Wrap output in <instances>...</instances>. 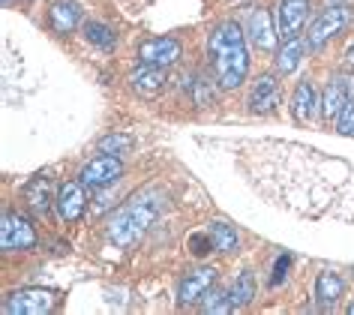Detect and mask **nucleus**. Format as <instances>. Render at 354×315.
I'll use <instances>...</instances> for the list:
<instances>
[{
	"label": "nucleus",
	"instance_id": "nucleus-19",
	"mask_svg": "<svg viewBox=\"0 0 354 315\" xmlns=\"http://www.w3.org/2000/svg\"><path fill=\"white\" fill-rule=\"evenodd\" d=\"M342 292H345V283L336 274H327V270H324V274L315 279V300L318 303L333 306L342 297Z\"/></svg>",
	"mask_w": 354,
	"mask_h": 315
},
{
	"label": "nucleus",
	"instance_id": "nucleus-20",
	"mask_svg": "<svg viewBox=\"0 0 354 315\" xmlns=\"http://www.w3.org/2000/svg\"><path fill=\"white\" fill-rule=\"evenodd\" d=\"M84 39L91 42V46H96L100 51H114V46H118V37H114V30L109 28V24L102 21H84Z\"/></svg>",
	"mask_w": 354,
	"mask_h": 315
},
{
	"label": "nucleus",
	"instance_id": "nucleus-26",
	"mask_svg": "<svg viewBox=\"0 0 354 315\" xmlns=\"http://www.w3.org/2000/svg\"><path fill=\"white\" fill-rule=\"evenodd\" d=\"M192 99H196V105L214 102V87H210L207 78H196V82H192Z\"/></svg>",
	"mask_w": 354,
	"mask_h": 315
},
{
	"label": "nucleus",
	"instance_id": "nucleus-7",
	"mask_svg": "<svg viewBox=\"0 0 354 315\" xmlns=\"http://www.w3.org/2000/svg\"><path fill=\"white\" fill-rule=\"evenodd\" d=\"M84 207H87V187L82 180H66L64 187L57 189V195H55L57 216L64 222H75V220H82Z\"/></svg>",
	"mask_w": 354,
	"mask_h": 315
},
{
	"label": "nucleus",
	"instance_id": "nucleus-16",
	"mask_svg": "<svg viewBox=\"0 0 354 315\" xmlns=\"http://www.w3.org/2000/svg\"><path fill=\"white\" fill-rule=\"evenodd\" d=\"M306 48H309V42H304L300 37H291V39L282 42L279 51H277V73L279 75L295 73V69L300 66V60H304V55H306Z\"/></svg>",
	"mask_w": 354,
	"mask_h": 315
},
{
	"label": "nucleus",
	"instance_id": "nucleus-1",
	"mask_svg": "<svg viewBox=\"0 0 354 315\" xmlns=\"http://www.w3.org/2000/svg\"><path fill=\"white\" fill-rule=\"evenodd\" d=\"M165 207H168V198L162 189H153V187L141 189L123 207L114 210L105 234H109V240L120 249L138 247V243L145 240V234L150 231V225L165 213Z\"/></svg>",
	"mask_w": 354,
	"mask_h": 315
},
{
	"label": "nucleus",
	"instance_id": "nucleus-12",
	"mask_svg": "<svg viewBox=\"0 0 354 315\" xmlns=\"http://www.w3.org/2000/svg\"><path fill=\"white\" fill-rule=\"evenodd\" d=\"M246 37H250V42L255 48L261 51H270L273 46H277V37L279 30L273 28V19L268 10H261V6H255V10L250 12V21H246Z\"/></svg>",
	"mask_w": 354,
	"mask_h": 315
},
{
	"label": "nucleus",
	"instance_id": "nucleus-22",
	"mask_svg": "<svg viewBox=\"0 0 354 315\" xmlns=\"http://www.w3.org/2000/svg\"><path fill=\"white\" fill-rule=\"evenodd\" d=\"M210 240H214L216 252H234L237 249V231L228 222H214L210 225Z\"/></svg>",
	"mask_w": 354,
	"mask_h": 315
},
{
	"label": "nucleus",
	"instance_id": "nucleus-21",
	"mask_svg": "<svg viewBox=\"0 0 354 315\" xmlns=\"http://www.w3.org/2000/svg\"><path fill=\"white\" fill-rule=\"evenodd\" d=\"M198 303H201V312H232L237 306L232 300V292H225V288H210Z\"/></svg>",
	"mask_w": 354,
	"mask_h": 315
},
{
	"label": "nucleus",
	"instance_id": "nucleus-8",
	"mask_svg": "<svg viewBox=\"0 0 354 315\" xmlns=\"http://www.w3.org/2000/svg\"><path fill=\"white\" fill-rule=\"evenodd\" d=\"M180 55H183V46H180V39H174V37L147 39V42H141V48H138V60H141V64L162 66V69L177 64Z\"/></svg>",
	"mask_w": 354,
	"mask_h": 315
},
{
	"label": "nucleus",
	"instance_id": "nucleus-27",
	"mask_svg": "<svg viewBox=\"0 0 354 315\" xmlns=\"http://www.w3.org/2000/svg\"><path fill=\"white\" fill-rule=\"evenodd\" d=\"M288 267H291V256H288V252H282V258H277V265H273V285L286 283Z\"/></svg>",
	"mask_w": 354,
	"mask_h": 315
},
{
	"label": "nucleus",
	"instance_id": "nucleus-25",
	"mask_svg": "<svg viewBox=\"0 0 354 315\" xmlns=\"http://www.w3.org/2000/svg\"><path fill=\"white\" fill-rule=\"evenodd\" d=\"M336 133L339 135H354V99L342 105L339 117H336Z\"/></svg>",
	"mask_w": 354,
	"mask_h": 315
},
{
	"label": "nucleus",
	"instance_id": "nucleus-24",
	"mask_svg": "<svg viewBox=\"0 0 354 315\" xmlns=\"http://www.w3.org/2000/svg\"><path fill=\"white\" fill-rule=\"evenodd\" d=\"M100 153H111V156H120V153H129L136 147V138L127 135V133H111V135H102L100 138Z\"/></svg>",
	"mask_w": 354,
	"mask_h": 315
},
{
	"label": "nucleus",
	"instance_id": "nucleus-3",
	"mask_svg": "<svg viewBox=\"0 0 354 315\" xmlns=\"http://www.w3.org/2000/svg\"><path fill=\"white\" fill-rule=\"evenodd\" d=\"M351 19H354V12H351L345 3L327 6V10L313 21V28H309V37H306L309 48H324V46H327V39H333L339 30L348 28Z\"/></svg>",
	"mask_w": 354,
	"mask_h": 315
},
{
	"label": "nucleus",
	"instance_id": "nucleus-18",
	"mask_svg": "<svg viewBox=\"0 0 354 315\" xmlns=\"http://www.w3.org/2000/svg\"><path fill=\"white\" fill-rule=\"evenodd\" d=\"M315 111V87L309 82H300L295 96H291V115H295L297 124H306Z\"/></svg>",
	"mask_w": 354,
	"mask_h": 315
},
{
	"label": "nucleus",
	"instance_id": "nucleus-5",
	"mask_svg": "<svg viewBox=\"0 0 354 315\" xmlns=\"http://www.w3.org/2000/svg\"><path fill=\"white\" fill-rule=\"evenodd\" d=\"M0 247L3 252H24L37 247V231H33L30 220H24L21 213H3L0 222Z\"/></svg>",
	"mask_w": 354,
	"mask_h": 315
},
{
	"label": "nucleus",
	"instance_id": "nucleus-30",
	"mask_svg": "<svg viewBox=\"0 0 354 315\" xmlns=\"http://www.w3.org/2000/svg\"><path fill=\"white\" fill-rule=\"evenodd\" d=\"M348 315H354V303H351V306H348Z\"/></svg>",
	"mask_w": 354,
	"mask_h": 315
},
{
	"label": "nucleus",
	"instance_id": "nucleus-4",
	"mask_svg": "<svg viewBox=\"0 0 354 315\" xmlns=\"http://www.w3.org/2000/svg\"><path fill=\"white\" fill-rule=\"evenodd\" d=\"M57 294L48 292V288H21V292H12L3 303L6 315H46L55 309Z\"/></svg>",
	"mask_w": 354,
	"mask_h": 315
},
{
	"label": "nucleus",
	"instance_id": "nucleus-15",
	"mask_svg": "<svg viewBox=\"0 0 354 315\" xmlns=\"http://www.w3.org/2000/svg\"><path fill=\"white\" fill-rule=\"evenodd\" d=\"M48 21L55 33H73L78 28V21H82V6L73 3V0H57L48 10Z\"/></svg>",
	"mask_w": 354,
	"mask_h": 315
},
{
	"label": "nucleus",
	"instance_id": "nucleus-28",
	"mask_svg": "<svg viewBox=\"0 0 354 315\" xmlns=\"http://www.w3.org/2000/svg\"><path fill=\"white\" fill-rule=\"evenodd\" d=\"M189 247H192V252L196 256H207V247H214V240H210V234H192L189 238Z\"/></svg>",
	"mask_w": 354,
	"mask_h": 315
},
{
	"label": "nucleus",
	"instance_id": "nucleus-9",
	"mask_svg": "<svg viewBox=\"0 0 354 315\" xmlns=\"http://www.w3.org/2000/svg\"><path fill=\"white\" fill-rule=\"evenodd\" d=\"M216 283V270L214 267H196L189 274H183L180 285H177V303L180 306H189V303H198L210 288Z\"/></svg>",
	"mask_w": 354,
	"mask_h": 315
},
{
	"label": "nucleus",
	"instance_id": "nucleus-13",
	"mask_svg": "<svg viewBox=\"0 0 354 315\" xmlns=\"http://www.w3.org/2000/svg\"><path fill=\"white\" fill-rule=\"evenodd\" d=\"M282 102V87L273 75H261L259 82L252 84V93H250V108L255 115H270L277 111V105Z\"/></svg>",
	"mask_w": 354,
	"mask_h": 315
},
{
	"label": "nucleus",
	"instance_id": "nucleus-29",
	"mask_svg": "<svg viewBox=\"0 0 354 315\" xmlns=\"http://www.w3.org/2000/svg\"><path fill=\"white\" fill-rule=\"evenodd\" d=\"M345 66H348V69H354V46H351L348 51H345Z\"/></svg>",
	"mask_w": 354,
	"mask_h": 315
},
{
	"label": "nucleus",
	"instance_id": "nucleus-10",
	"mask_svg": "<svg viewBox=\"0 0 354 315\" xmlns=\"http://www.w3.org/2000/svg\"><path fill=\"white\" fill-rule=\"evenodd\" d=\"M348 99H354V75L339 73L330 84H327V90L322 96V117L324 120H336L339 117V111H342V105Z\"/></svg>",
	"mask_w": 354,
	"mask_h": 315
},
{
	"label": "nucleus",
	"instance_id": "nucleus-14",
	"mask_svg": "<svg viewBox=\"0 0 354 315\" xmlns=\"http://www.w3.org/2000/svg\"><path fill=\"white\" fill-rule=\"evenodd\" d=\"M132 87H136V93H141L145 99H153L165 90V69L162 66H150V64H141L136 73H132Z\"/></svg>",
	"mask_w": 354,
	"mask_h": 315
},
{
	"label": "nucleus",
	"instance_id": "nucleus-6",
	"mask_svg": "<svg viewBox=\"0 0 354 315\" xmlns=\"http://www.w3.org/2000/svg\"><path fill=\"white\" fill-rule=\"evenodd\" d=\"M120 174H123L120 156L102 153V156H93V160L84 165L78 180H82L87 189H102V187H111L114 180H120Z\"/></svg>",
	"mask_w": 354,
	"mask_h": 315
},
{
	"label": "nucleus",
	"instance_id": "nucleus-11",
	"mask_svg": "<svg viewBox=\"0 0 354 315\" xmlns=\"http://www.w3.org/2000/svg\"><path fill=\"white\" fill-rule=\"evenodd\" d=\"M309 21V0H282L277 12V30L282 39H291Z\"/></svg>",
	"mask_w": 354,
	"mask_h": 315
},
{
	"label": "nucleus",
	"instance_id": "nucleus-17",
	"mask_svg": "<svg viewBox=\"0 0 354 315\" xmlns=\"http://www.w3.org/2000/svg\"><path fill=\"white\" fill-rule=\"evenodd\" d=\"M24 201H28V207L37 216H46L48 213V207H51V180L46 178V174L33 178L28 187H24Z\"/></svg>",
	"mask_w": 354,
	"mask_h": 315
},
{
	"label": "nucleus",
	"instance_id": "nucleus-23",
	"mask_svg": "<svg viewBox=\"0 0 354 315\" xmlns=\"http://www.w3.org/2000/svg\"><path fill=\"white\" fill-rule=\"evenodd\" d=\"M255 288H259V285H255V276L250 274V270H243V274L232 283V288H228V292H232V300H234L237 306H246V303H250L252 297H255Z\"/></svg>",
	"mask_w": 354,
	"mask_h": 315
},
{
	"label": "nucleus",
	"instance_id": "nucleus-2",
	"mask_svg": "<svg viewBox=\"0 0 354 315\" xmlns=\"http://www.w3.org/2000/svg\"><path fill=\"white\" fill-rule=\"evenodd\" d=\"M210 51H214V75L223 90H234L246 82L250 73V51L246 37L237 21H223L210 33Z\"/></svg>",
	"mask_w": 354,
	"mask_h": 315
}]
</instances>
